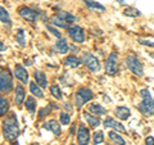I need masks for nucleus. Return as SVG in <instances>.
<instances>
[{"instance_id": "dca6fc26", "label": "nucleus", "mask_w": 154, "mask_h": 145, "mask_svg": "<svg viewBox=\"0 0 154 145\" xmlns=\"http://www.w3.org/2000/svg\"><path fill=\"white\" fill-rule=\"evenodd\" d=\"M81 63H82V60H81L80 58H77L76 55H68L67 58H64V60H63V64L66 67H69V68H77Z\"/></svg>"}, {"instance_id": "412c9836", "label": "nucleus", "mask_w": 154, "mask_h": 145, "mask_svg": "<svg viewBox=\"0 0 154 145\" xmlns=\"http://www.w3.org/2000/svg\"><path fill=\"white\" fill-rule=\"evenodd\" d=\"M84 117H85L86 121H88V123L90 125L91 127H98L100 125V119H99L98 116H93L91 113L84 112Z\"/></svg>"}, {"instance_id": "ea45409f", "label": "nucleus", "mask_w": 154, "mask_h": 145, "mask_svg": "<svg viewBox=\"0 0 154 145\" xmlns=\"http://www.w3.org/2000/svg\"><path fill=\"white\" fill-rule=\"evenodd\" d=\"M12 145H19V144H18V143H14V144H12Z\"/></svg>"}, {"instance_id": "e433bc0d", "label": "nucleus", "mask_w": 154, "mask_h": 145, "mask_svg": "<svg viewBox=\"0 0 154 145\" xmlns=\"http://www.w3.org/2000/svg\"><path fill=\"white\" fill-rule=\"evenodd\" d=\"M145 145H154V137L153 136H148L145 139Z\"/></svg>"}, {"instance_id": "a211bd4d", "label": "nucleus", "mask_w": 154, "mask_h": 145, "mask_svg": "<svg viewBox=\"0 0 154 145\" xmlns=\"http://www.w3.org/2000/svg\"><path fill=\"white\" fill-rule=\"evenodd\" d=\"M116 117L118 119H122V121H126L130 118L131 116V110H130L127 107H117L116 108Z\"/></svg>"}, {"instance_id": "2f4dec72", "label": "nucleus", "mask_w": 154, "mask_h": 145, "mask_svg": "<svg viewBox=\"0 0 154 145\" xmlns=\"http://www.w3.org/2000/svg\"><path fill=\"white\" fill-rule=\"evenodd\" d=\"M51 109H58V105H54V104H49L46 108H42L41 110H40V114H38V118H44L46 114H49L50 113V110Z\"/></svg>"}, {"instance_id": "39448f33", "label": "nucleus", "mask_w": 154, "mask_h": 145, "mask_svg": "<svg viewBox=\"0 0 154 145\" xmlns=\"http://www.w3.org/2000/svg\"><path fill=\"white\" fill-rule=\"evenodd\" d=\"M126 64L128 67V69L132 72L135 76H139V77H143L144 76V68H143V64L139 60V58L136 55H128L126 58Z\"/></svg>"}, {"instance_id": "f704fd0d", "label": "nucleus", "mask_w": 154, "mask_h": 145, "mask_svg": "<svg viewBox=\"0 0 154 145\" xmlns=\"http://www.w3.org/2000/svg\"><path fill=\"white\" fill-rule=\"evenodd\" d=\"M46 30L48 31H50V33L51 35H54L55 37H58V39H60V32L57 30V28H54L53 26H46Z\"/></svg>"}, {"instance_id": "20e7f679", "label": "nucleus", "mask_w": 154, "mask_h": 145, "mask_svg": "<svg viewBox=\"0 0 154 145\" xmlns=\"http://www.w3.org/2000/svg\"><path fill=\"white\" fill-rule=\"evenodd\" d=\"M93 98H94V94H93V91H91L90 89L80 88L79 90H77L76 95H75V105L77 108H81V107H84L88 101H90Z\"/></svg>"}, {"instance_id": "f8f14e48", "label": "nucleus", "mask_w": 154, "mask_h": 145, "mask_svg": "<svg viewBox=\"0 0 154 145\" xmlns=\"http://www.w3.org/2000/svg\"><path fill=\"white\" fill-rule=\"evenodd\" d=\"M53 50L55 53H59V54H66V53L69 51V45H68V42H67L66 39H60V40H58L54 44Z\"/></svg>"}, {"instance_id": "a19ab883", "label": "nucleus", "mask_w": 154, "mask_h": 145, "mask_svg": "<svg viewBox=\"0 0 154 145\" xmlns=\"http://www.w3.org/2000/svg\"><path fill=\"white\" fill-rule=\"evenodd\" d=\"M32 145H38V144H37V143H35V144H32Z\"/></svg>"}, {"instance_id": "6e6552de", "label": "nucleus", "mask_w": 154, "mask_h": 145, "mask_svg": "<svg viewBox=\"0 0 154 145\" xmlns=\"http://www.w3.org/2000/svg\"><path fill=\"white\" fill-rule=\"evenodd\" d=\"M67 32H68L69 37L73 40L75 42H84L85 41V33L84 30L80 26H69L67 28Z\"/></svg>"}, {"instance_id": "c9c22d12", "label": "nucleus", "mask_w": 154, "mask_h": 145, "mask_svg": "<svg viewBox=\"0 0 154 145\" xmlns=\"http://www.w3.org/2000/svg\"><path fill=\"white\" fill-rule=\"evenodd\" d=\"M139 44H141L144 46H149V48H154V42L153 41H149V40H144V39H139Z\"/></svg>"}, {"instance_id": "0eeeda50", "label": "nucleus", "mask_w": 154, "mask_h": 145, "mask_svg": "<svg viewBox=\"0 0 154 145\" xmlns=\"http://www.w3.org/2000/svg\"><path fill=\"white\" fill-rule=\"evenodd\" d=\"M117 64H118V54L116 51H112L105 63V73L109 76H114L117 73Z\"/></svg>"}, {"instance_id": "473e14b6", "label": "nucleus", "mask_w": 154, "mask_h": 145, "mask_svg": "<svg viewBox=\"0 0 154 145\" xmlns=\"http://www.w3.org/2000/svg\"><path fill=\"white\" fill-rule=\"evenodd\" d=\"M104 141V134L103 131H96L94 134V145H99Z\"/></svg>"}, {"instance_id": "7c9ffc66", "label": "nucleus", "mask_w": 154, "mask_h": 145, "mask_svg": "<svg viewBox=\"0 0 154 145\" xmlns=\"http://www.w3.org/2000/svg\"><path fill=\"white\" fill-rule=\"evenodd\" d=\"M50 93H51V95L54 96L55 99H58V100H62V98H63V95H62V91H60V89H59V86H57V85L50 86Z\"/></svg>"}, {"instance_id": "f3484780", "label": "nucleus", "mask_w": 154, "mask_h": 145, "mask_svg": "<svg viewBox=\"0 0 154 145\" xmlns=\"http://www.w3.org/2000/svg\"><path fill=\"white\" fill-rule=\"evenodd\" d=\"M33 77H35V81L41 86V88H48V79H46V75L42 71L36 69L33 72Z\"/></svg>"}, {"instance_id": "cd10ccee", "label": "nucleus", "mask_w": 154, "mask_h": 145, "mask_svg": "<svg viewBox=\"0 0 154 145\" xmlns=\"http://www.w3.org/2000/svg\"><path fill=\"white\" fill-rule=\"evenodd\" d=\"M123 14L127 17H140L141 16V12L139 11V9L134 8V7H128L123 11Z\"/></svg>"}, {"instance_id": "6ab92c4d", "label": "nucleus", "mask_w": 154, "mask_h": 145, "mask_svg": "<svg viewBox=\"0 0 154 145\" xmlns=\"http://www.w3.org/2000/svg\"><path fill=\"white\" fill-rule=\"evenodd\" d=\"M89 112L93 113L94 116H104L105 113H107V110H105V108H103L100 104L98 103H91L89 105Z\"/></svg>"}, {"instance_id": "393cba45", "label": "nucleus", "mask_w": 154, "mask_h": 145, "mask_svg": "<svg viewBox=\"0 0 154 145\" xmlns=\"http://www.w3.org/2000/svg\"><path fill=\"white\" fill-rule=\"evenodd\" d=\"M26 109L31 114H35V112H36V100H35L33 96H28V98L26 99Z\"/></svg>"}, {"instance_id": "423d86ee", "label": "nucleus", "mask_w": 154, "mask_h": 145, "mask_svg": "<svg viewBox=\"0 0 154 145\" xmlns=\"http://www.w3.org/2000/svg\"><path fill=\"white\" fill-rule=\"evenodd\" d=\"M82 62L91 72H94V73L100 71V62H99L98 58L95 55H93L91 53H85L84 57H82Z\"/></svg>"}, {"instance_id": "a878e982", "label": "nucleus", "mask_w": 154, "mask_h": 145, "mask_svg": "<svg viewBox=\"0 0 154 145\" xmlns=\"http://www.w3.org/2000/svg\"><path fill=\"white\" fill-rule=\"evenodd\" d=\"M109 139L112 140L113 143L117 144V145H126V141H125V139L121 136V135H118L117 132H114V131H110V132H109Z\"/></svg>"}, {"instance_id": "aec40b11", "label": "nucleus", "mask_w": 154, "mask_h": 145, "mask_svg": "<svg viewBox=\"0 0 154 145\" xmlns=\"http://www.w3.org/2000/svg\"><path fill=\"white\" fill-rule=\"evenodd\" d=\"M30 91L32 93L33 96H36V98H42V96H44L41 86L38 85L36 81H30Z\"/></svg>"}, {"instance_id": "f03ea898", "label": "nucleus", "mask_w": 154, "mask_h": 145, "mask_svg": "<svg viewBox=\"0 0 154 145\" xmlns=\"http://www.w3.org/2000/svg\"><path fill=\"white\" fill-rule=\"evenodd\" d=\"M140 103L136 105L139 112L144 116H154V100L152 98V94L148 89H143L140 91Z\"/></svg>"}, {"instance_id": "7ed1b4c3", "label": "nucleus", "mask_w": 154, "mask_h": 145, "mask_svg": "<svg viewBox=\"0 0 154 145\" xmlns=\"http://www.w3.org/2000/svg\"><path fill=\"white\" fill-rule=\"evenodd\" d=\"M13 77L7 68L0 67V91L2 93H11L13 90Z\"/></svg>"}, {"instance_id": "c756f323", "label": "nucleus", "mask_w": 154, "mask_h": 145, "mask_svg": "<svg viewBox=\"0 0 154 145\" xmlns=\"http://www.w3.org/2000/svg\"><path fill=\"white\" fill-rule=\"evenodd\" d=\"M16 41L18 42V45L26 46V35L23 30H18V32L16 33Z\"/></svg>"}, {"instance_id": "4c0bfd02", "label": "nucleus", "mask_w": 154, "mask_h": 145, "mask_svg": "<svg viewBox=\"0 0 154 145\" xmlns=\"http://www.w3.org/2000/svg\"><path fill=\"white\" fill-rule=\"evenodd\" d=\"M5 50V45L3 44V41H0V51H4Z\"/></svg>"}, {"instance_id": "4468645a", "label": "nucleus", "mask_w": 154, "mask_h": 145, "mask_svg": "<svg viewBox=\"0 0 154 145\" xmlns=\"http://www.w3.org/2000/svg\"><path fill=\"white\" fill-rule=\"evenodd\" d=\"M104 126L105 127H110V128H114L116 131H118V132H122V134H125L126 132V128H125L121 123H118L117 121H114L113 118H110V117H108V118H105L104 119Z\"/></svg>"}, {"instance_id": "9d476101", "label": "nucleus", "mask_w": 154, "mask_h": 145, "mask_svg": "<svg viewBox=\"0 0 154 145\" xmlns=\"http://www.w3.org/2000/svg\"><path fill=\"white\" fill-rule=\"evenodd\" d=\"M18 14L28 22H36L37 21V14L35 13V11H32V9L28 8V7H21L18 9Z\"/></svg>"}, {"instance_id": "9b49d317", "label": "nucleus", "mask_w": 154, "mask_h": 145, "mask_svg": "<svg viewBox=\"0 0 154 145\" xmlns=\"http://www.w3.org/2000/svg\"><path fill=\"white\" fill-rule=\"evenodd\" d=\"M14 76H16V79H18L22 84H28V82H30L28 81L27 69L21 64H16V67H14Z\"/></svg>"}, {"instance_id": "58836bf2", "label": "nucleus", "mask_w": 154, "mask_h": 145, "mask_svg": "<svg viewBox=\"0 0 154 145\" xmlns=\"http://www.w3.org/2000/svg\"><path fill=\"white\" fill-rule=\"evenodd\" d=\"M149 57L153 58V59H154V53H150V54H149Z\"/></svg>"}, {"instance_id": "4be33fe9", "label": "nucleus", "mask_w": 154, "mask_h": 145, "mask_svg": "<svg viewBox=\"0 0 154 145\" xmlns=\"http://www.w3.org/2000/svg\"><path fill=\"white\" fill-rule=\"evenodd\" d=\"M84 3L88 5L89 9H91V11H95V12H104L105 11V8L104 5H102V4H99V3H96L94 2V0H84Z\"/></svg>"}, {"instance_id": "72a5a7b5", "label": "nucleus", "mask_w": 154, "mask_h": 145, "mask_svg": "<svg viewBox=\"0 0 154 145\" xmlns=\"http://www.w3.org/2000/svg\"><path fill=\"white\" fill-rule=\"evenodd\" d=\"M59 119H60V123L62 125H69L71 123V117H69V114L67 113V112H62L60 116H59Z\"/></svg>"}, {"instance_id": "ddd939ff", "label": "nucleus", "mask_w": 154, "mask_h": 145, "mask_svg": "<svg viewBox=\"0 0 154 145\" xmlns=\"http://www.w3.org/2000/svg\"><path fill=\"white\" fill-rule=\"evenodd\" d=\"M44 128L48 130V131H51L55 136H59L60 132H62V128H60V123L57 122V119H50L44 125Z\"/></svg>"}, {"instance_id": "2eb2a0df", "label": "nucleus", "mask_w": 154, "mask_h": 145, "mask_svg": "<svg viewBox=\"0 0 154 145\" xmlns=\"http://www.w3.org/2000/svg\"><path fill=\"white\" fill-rule=\"evenodd\" d=\"M26 99V91L23 89V86L21 84L16 85V96H14V100H16L17 105H21Z\"/></svg>"}, {"instance_id": "f257e3e1", "label": "nucleus", "mask_w": 154, "mask_h": 145, "mask_svg": "<svg viewBox=\"0 0 154 145\" xmlns=\"http://www.w3.org/2000/svg\"><path fill=\"white\" fill-rule=\"evenodd\" d=\"M3 135L7 141H14L19 135V125L16 114H8L3 121Z\"/></svg>"}, {"instance_id": "1a4fd4ad", "label": "nucleus", "mask_w": 154, "mask_h": 145, "mask_svg": "<svg viewBox=\"0 0 154 145\" xmlns=\"http://www.w3.org/2000/svg\"><path fill=\"white\" fill-rule=\"evenodd\" d=\"M89 141H90V131L84 123H81L79 126V131H77V144L89 145Z\"/></svg>"}, {"instance_id": "5701e85b", "label": "nucleus", "mask_w": 154, "mask_h": 145, "mask_svg": "<svg viewBox=\"0 0 154 145\" xmlns=\"http://www.w3.org/2000/svg\"><path fill=\"white\" fill-rule=\"evenodd\" d=\"M9 110V100L5 96L0 95V117L2 116H5Z\"/></svg>"}, {"instance_id": "b1692460", "label": "nucleus", "mask_w": 154, "mask_h": 145, "mask_svg": "<svg viewBox=\"0 0 154 145\" xmlns=\"http://www.w3.org/2000/svg\"><path fill=\"white\" fill-rule=\"evenodd\" d=\"M51 22H53V25H54V26L62 27V28H68V27H69V23H68V22H66L64 19L62 18V17H59L58 14L51 18Z\"/></svg>"}, {"instance_id": "bb28decb", "label": "nucleus", "mask_w": 154, "mask_h": 145, "mask_svg": "<svg viewBox=\"0 0 154 145\" xmlns=\"http://www.w3.org/2000/svg\"><path fill=\"white\" fill-rule=\"evenodd\" d=\"M58 16L62 17L66 22H68V23H73V22H76V21H77V18L73 16V14H71V13L66 12V11H60L59 13H58Z\"/></svg>"}, {"instance_id": "c85d7f7f", "label": "nucleus", "mask_w": 154, "mask_h": 145, "mask_svg": "<svg viewBox=\"0 0 154 145\" xmlns=\"http://www.w3.org/2000/svg\"><path fill=\"white\" fill-rule=\"evenodd\" d=\"M0 21L3 23H7V25H11V17H9L8 11L4 7H0Z\"/></svg>"}]
</instances>
